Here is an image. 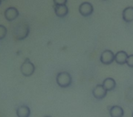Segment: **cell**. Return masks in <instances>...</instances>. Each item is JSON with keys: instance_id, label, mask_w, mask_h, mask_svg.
Masks as SVG:
<instances>
[{"instance_id": "obj_6", "label": "cell", "mask_w": 133, "mask_h": 117, "mask_svg": "<svg viewBox=\"0 0 133 117\" xmlns=\"http://www.w3.org/2000/svg\"><path fill=\"white\" fill-rule=\"evenodd\" d=\"M107 90L103 87L102 84H98V85L95 86V88L92 90V94L93 96L95 97L98 100H101V99H104L106 96H107Z\"/></svg>"}, {"instance_id": "obj_13", "label": "cell", "mask_w": 133, "mask_h": 117, "mask_svg": "<svg viewBox=\"0 0 133 117\" xmlns=\"http://www.w3.org/2000/svg\"><path fill=\"white\" fill-rule=\"evenodd\" d=\"M17 117H29L30 116V108L26 105H21L17 109Z\"/></svg>"}, {"instance_id": "obj_8", "label": "cell", "mask_w": 133, "mask_h": 117, "mask_svg": "<svg viewBox=\"0 0 133 117\" xmlns=\"http://www.w3.org/2000/svg\"><path fill=\"white\" fill-rule=\"evenodd\" d=\"M122 19L125 22L130 23L133 21V7H127L122 11Z\"/></svg>"}, {"instance_id": "obj_4", "label": "cell", "mask_w": 133, "mask_h": 117, "mask_svg": "<svg viewBox=\"0 0 133 117\" xmlns=\"http://www.w3.org/2000/svg\"><path fill=\"white\" fill-rule=\"evenodd\" d=\"M99 60L104 65H110L113 61H115V54L110 50H105L100 54Z\"/></svg>"}, {"instance_id": "obj_2", "label": "cell", "mask_w": 133, "mask_h": 117, "mask_svg": "<svg viewBox=\"0 0 133 117\" xmlns=\"http://www.w3.org/2000/svg\"><path fill=\"white\" fill-rule=\"evenodd\" d=\"M56 82L57 85L61 88H69L72 84V77L66 71H61L57 73L56 77Z\"/></svg>"}, {"instance_id": "obj_3", "label": "cell", "mask_w": 133, "mask_h": 117, "mask_svg": "<svg viewBox=\"0 0 133 117\" xmlns=\"http://www.w3.org/2000/svg\"><path fill=\"white\" fill-rule=\"evenodd\" d=\"M35 70H36L35 65L30 61V60L28 58H26L20 66L21 73L26 77H29L31 75H33V73L35 72Z\"/></svg>"}, {"instance_id": "obj_15", "label": "cell", "mask_w": 133, "mask_h": 117, "mask_svg": "<svg viewBox=\"0 0 133 117\" xmlns=\"http://www.w3.org/2000/svg\"><path fill=\"white\" fill-rule=\"evenodd\" d=\"M126 97L128 100L133 101V87H130L128 89L127 93H126Z\"/></svg>"}, {"instance_id": "obj_10", "label": "cell", "mask_w": 133, "mask_h": 117, "mask_svg": "<svg viewBox=\"0 0 133 117\" xmlns=\"http://www.w3.org/2000/svg\"><path fill=\"white\" fill-rule=\"evenodd\" d=\"M109 115L110 117H123L124 110L119 105H113L109 108Z\"/></svg>"}, {"instance_id": "obj_1", "label": "cell", "mask_w": 133, "mask_h": 117, "mask_svg": "<svg viewBox=\"0 0 133 117\" xmlns=\"http://www.w3.org/2000/svg\"><path fill=\"white\" fill-rule=\"evenodd\" d=\"M13 35L16 39L22 40L29 35V27L26 23H19L14 28Z\"/></svg>"}, {"instance_id": "obj_7", "label": "cell", "mask_w": 133, "mask_h": 117, "mask_svg": "<svg viewBox=\"0 0 133 117\" xmlns=\"http://www.w3.org/2000/svg\"><path fill=\"white\" fill-rule=\"evenodd\" d=\"M5 17H6V20L8 21H13L16 19H17L19 16V12L17 10V8H14V7H10L8 8L5 10Z\"/></svg>"}, {"instance_id": "obj_12", "label": "cell", "mask_w": 133, "mask_h": 117, "mask_svg": "<svg viewBox=\"0 0 133 117\" xmlns=\"http://www.w3.org/2000/svg\"><path fill=\"white\" fill-rule=\"evenodd\" d=\"M102 85L103 87L107 90V91H113V90L116 88V81L114 80L113 78H106L105 80L103 81L102 82Z\"/></svg>"}, {"instance_id": "obj_5", "label": "cell", "mask_w": 133, "mask_h": 117, "mask_svg": "<svg viewBox=\"0 0 133 117\" xmlns=\"http://www.w3.org/2000/svg\"><path fill=\"white\" fill-rule=\"evenodd\" d=\"M78 11H79L80 15L83 17H89V16L92 15L93 11H94V8H93V5L91 3L83 2L79 5Z\"/></svg>"}, {"instance_id": "obj_11", "label": "cell", "mask_w": 133, "mask_h": 117, "mask_svg": "<svg viewBox=\"0 0 133 117\" xmlns=\"http://www.w3.org/2000/svg\"><path fill=\"white\" fill-rule=\"evenodd\" d=\"M54 10H55V14L57 17H64L68 15L69 13V8L66 7V5H63V6H54Z\"/></svg>"}, {"instance_id": "obj_18", "label": "cell", "mask_w": 133, "mask_h": 117, "mask_svg": "<svg viewBox=\"0 0 133 117\" xmlns=\"http://www.w3.org/2000/svg\"><path fill=\"white\" fill-rule=\"evenodd\" d=\"M1 2H2V0H0V5H1Z\"/></svg>"}, {"instance_id": "obj_19", "label": "cell", "mask_w": 133, "mask_h": 117, "mask_svg": "<svg viewBox=\"0 0 133 117\" xmlns=\"http://www.w3.org/2000/svg\"><path fill=\"white\" fill-rule=\"evenodd\" d=\"M132 117H133V112H132Z\"/></svg>"}, {"instance_id": "obj_14", "label": "cell", "mask_w": 133, "mask_h": 117, "mask_svg": "<svg viewBox=\"0 0 133 117\" xmlns=\"http://www.w3.org/2000/svg\"><path fill=\"white\" fill-rule=\"evenodd\" d=\"M8 34V29L4 25H0V40L4 39L6 37Z\"/></svg>"}, {"instance_id": "obj_20", "label": "cell", "mask_w": 133, "mask_h": 117, "mask_svg": "<svg viewBox=\"0 0 133 117\" xmlns=\"http://www.w3.org/2000/svg\"><path fill=\"white\" fill-rule=\"evenodd\" d=\"M45 117H50V116H45Z\"/></svg>"}, {"instance_id": "obj_16", "label": "cell", "mask_w": 133, "mask_h": 117, "mask_svg": "<svg viewBox=\"0 0 133 117\" xmlns=\"http://www.w3.org/2000/svg\"><path fill=\"white\" fill-rule=\"evenodd\" d=\"M126 64H127L129 68H133V54L129 55V57H128V59H127V62H126Z\"/></svg>"}, {"instance_id": "obj_17", "label": "cell", "mask_w": 133, "mask_h": 117, "mask_svg": "<svg viewBox=\"0 0 133 117\" xmlns=\"http://www.w3.org/2000/svg\"><path fill=\"white\" fill-rule=\"evenodd\" d=\"M53 2L55 6H63L66 4L68 0H53Z\"/></svg>"}, {"instance_id": "obj_9", "label": "cell", "mask_w": 133, "mask_h": 117, "mask_svg": "<svg viewBox=\"0 0 133 117\" xmlns=\"http://www.w3.org/2000/svg\"><path fill=\"white\" fill-rule=\"evenodd\" d=\"M129 57L128 53L124 50H119L115 54V61L119 65H124L127 62V59Z\"/></svg>"}]
</instances>
